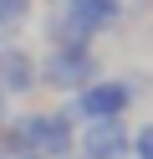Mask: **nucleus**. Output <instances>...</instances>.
Segmentation results:
<instances>
[{"label":"nucleus","mask_w":153,"mask_h":159,"mask_svg":"<svg viewBox=\"0 0 153 159\" xmlns=\"http://www.w3.org/2000/svg\"><path fill=\"white\" fill-rule=\"evenodd\" d=\"M5 139L15 149V159H71L77 123L66 113H20Z\"/></svg>","instance_id":"nucleus-1"},{"label":"nucleus","mask_w":153,"mask_h":159,"mask_svg":"<svg viewBox=\"0 0 153 159\" xmlns=\"http://www.w3.org/2000/svg\"><path fill=\"white\" fill-rule=\"evenodd\" d=\"M122 21V0H61L51 16V46H92V36Z\"/></svg>","instance_id":"nucleus-2"},{"label":"nucleus","mask_w":153,"mask_h":159,"mask_svg":"<svg viewBox=\"0 0 153 159\" xmlns=\"http://www.w3.org/2000/svg\"><path fill=\"white\" fill-rule=\"evenodd\" d=\"M128 103H133V82H122V77H92L87 87L71 93V103L61 113L71 123H97V118H122Z\"/></svg>","instance_id":"nucleus-3"},{"label":"nucleus","mask_w":153,"mask_h":159,"mask_svg":"<svg viewBox=\"0 0 153 159\" xmlns=\"http://www.w3.org/2000/svg\"><path fill=\"white\" fill-rule=\"evenodd\" d=\"M36 77L46 87H61V93H77L97 77V57L92 46H51L46 62H36Z\"/></svg>","instance_id":"nucleus-4"},{"label":"nucleus","mask_w":153,"mask_h":159,"mask_svg":"<svg viewBox=\"0 0 153 159\" xmlns=\"http://www.w3.org/2000/svg\"><path fill=\"white\" fill-rule=\"evenodd\" d=\"M77 149H82V159H128V123H122V118L82 123Z\"/></svg>","instance_id":"nucleus-5"},{"label":"nucleus","mask_w":153,"mask_h":159,"mask_svg":"<svg viewBox=\"0 0 153 159\" xmlns=\"http://www.w3.org/2000/svg\"><path fill=\"white\" fill-rule=\"evenodd\" d=\"M36 82H41V77H36V57L20 52V46H5V52H0V93L20 98V93H31Z\"/></svg>","instance_id":"nucleus-6"},{"label":"nucleus","mask_w":153,"mask_h":159,"mask_svg":"<svg viewBox=\"0 0 153 159\" xmlns=\"http://www.w3.org/2000/svg\"><path fill=\"white\" fill-rule=\"evenodd\" d=\"M31 16V0H0V31H20Z\"/></svg>","instance_id":"nucleus-7"},{"label":"nucleus","mask_w":153,"mask_h":159,"mask_svg":"<svg viewBox=\"0 0 153 159\" xmlns=\"http://www.w3.org/2000/svg\"><path fill=\"white\" fill-rule=\"evenodd\" d=\"M128 159H153V123L128 128Z\"/></svg>","instance_id":"nucleus-8"},{"label":"nucleus","mask_w":153,"mask_h":159,"mask_svg":"<svg viewBox=\"0 0 153 159\" xmlns=\"http://www.w3.org/2000/svg\"><path fill=\"white\" fill-rule=\"evenodd\" d=\"M5 118H10V98L0 93V128H5Z\"/></svg>","instance_id":"nucleus-9"}]
</instances>
